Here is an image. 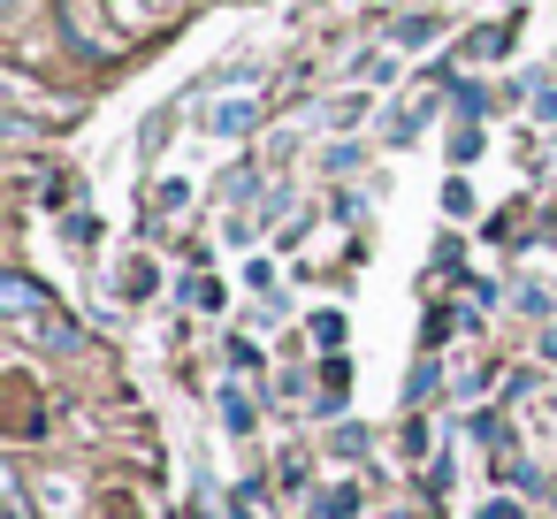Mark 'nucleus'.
I'll list each match as a JSON object with an SVG mask.
<instances>
[{
	"instance_id": "f257e3e1",
	"label": "nucleus",
	"mask_w": 557,
	"mask_h": 519,
	"mask_svg": "<svg viewBox=\"0 0 557 519\" xmlns=\"http://www.w3.org/2000/svg\"><path fill=\"white\" fill-rule=\"evenodd\" d=\"M0 306H9V321L32 336V344H54V351H70L77 344V321L32 283V275H0Z\"/></svg>"
},
{
	"instance_id": "f03ea898",
	"label": "nucleus",
	"mask_w": 557,
	"mask_h": 519,
	"mask_svg": "<svg viewBox=\"0 0 557 519\" xmlns=\"http://www.w3.org/2000/svg\"><path fill=\"white\" fill-rule=\"evenodd\" d=\"M252 115H260V100H222V108H207V131L237 138V131H252Z\"/></svg>"
},
{
	"instance_id": "7ed1b4c3",
	"label": "nucleus",
	"mask_w": 557,
	"mask_h": 519,
	"mask_svg": "<svg viewBox=\"0 0 557 519\" xmlns=\"http://www.w3.org/2000/svg\"><path fill=\"white\" fill-rule=\"evenodd\" d=\"M0 504H9V519H32V504H24V473H16V466H0Z\"/></svg>"
},
{
	"instance_id": "20e7f679",
	"label": "nucleus",
	"mask_w": 557,
	"mask_h": 519,
	"mask_svg": "<svg viewBox=\"0 0 557 519\" xmlns=\"http://www.w3.org/2000/svg\"><path fill=\"white\" fill-rule=\"evenodd\" d=\"M351 511H359V496H351V489H329V496L313 504V519H351Z\"/></svg>"
},
{
	"instance_id": "39448f33",
	"label": "nucleus",
	"mask_w": 557,
	"mask_h": 519,
	"mask_svg": "<svg viewBox=\"0 0 557 519\" xmlns=\"http://www.w3.org/2000/svg\"><path fill=\"white\" fill-rule=\"evenodd\" d=\"M435 32H443V24H435V16H412V24H397V47H428V39H435Z\"/></svg>"
},
{
	"instance_id": "423d86ee",
	"label": "nucleus",
	"mask_w": 557,
	"mask_h": 519,
	"mask_svg": "<svg viewBox=\"0 0 557 519\" xmlns=\"http://www.w3.org/2000/svg\"><path fill=\"white\" fill-rule=\"evenodd\" d=\"M222 420H230V428L245 435V428H252V397H237V390H222Z\"/></svg>"
},
{
	"instance_id": "0eeeda50",
	"label": "nucleus",
	"mask_w": 557,
	"mask_h": 519,
	"mask_svg": "<svg viewBox=\"0 0 557 519\" xmlns=\"http://www.w3.org/2000/svg\"><path fill=\"white\" fill-rule=\"evenodd\" d=\"M313 336L336 351V344H344V313H313Z\"/></svg>"
},
{
	"instance_id": "6e6552de",
	"label": "nucleus",
	"mask_w": 557,
	"mask_h": 519,
	"mask_svg": "<svg viewBox=\"0 0 557 519\" xmlns=\"http://www.w3.org/2000/svg\"><path fill=\"white\" fill-rule=\"evenodd\" d=\"M481 519H519V504H504V496H488V504H481Z\"/></svg>"
},
{
	"instance_id": "1a4fd4ad",
	"label": "nucleus",
	"mask_w": 557,
	"mask_h": 519,
	"mask_svg": "<svg viewBox=\"0 0 557 519\" xmlns=\"http://www.w3.org/2000/svg\"><path fill=\"white\" fill-rule=\"evenodd\" d=\"M542 115H557V92H542Z\"/></svg>"
}]
</instances>
